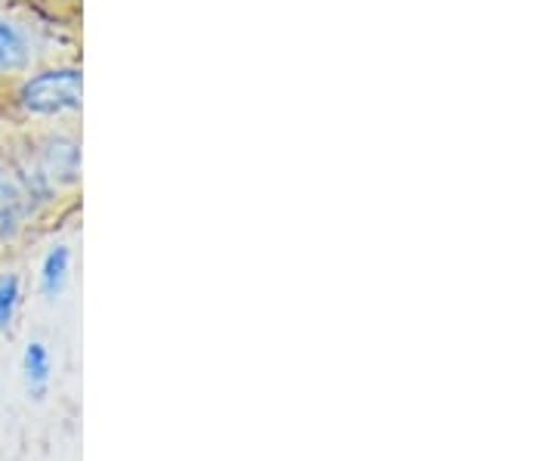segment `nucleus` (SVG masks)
Here are the masks:
<instances>
[{
	"instance_id": "obj_4",
	"label": "nucleus",
	"mask_w": 556,
	"mask_h": 461,
	"mask_svg": "<svg viewBox=\"0 0 556 461\" xmlns=\"http://www.w3.org/2000/svg\"><path fill=\"white\" fill-rule=\"evenodd\" d=\"M72 270H75V251H72V245H68V241H53V245L43 251V258H40V298H47V301L62 298L65 288L72 285Z\"/></svg>"
},
{
	"instance_id": "obj_8",
	"label": "nucleus",
	"mask_w": 556,
	"mask_h": 461,
	"mask_svg": "<svg viewBox=\"0 0 556 461\" xmlns=\"http://www.w3.org/2000/svg\"><path fill=\"white\" fill-rule=\"evenodd\" d=\"M53 3H65V7H75L78 0H53Z\"/></svg>"
},
{
	"instance_id": "obj_5",
	"label": "nucleus",
	"mask_w": 556,
	"mask_h": 461,
	"mask_svg": "<svg viewBox=\"0 0 556 461\" xmlns=\"http://www.w3.org/2000/svg\"><path fill=\"white\" fill-rule=\"evenodd\" d=\"M22 378H25L28 394L35 400H43V394L50 387V378H53V360H50L47 344L28 341L25 353H22Z\"/></svg>"
},
{
	"instance_id": "obj_2",
	"label": "nucleus",
	"mask_w": 556,
	"mask_h": 461,
	"mask_svg": "<svg viewBox=\"0 0 556 461\" xmlns=\"http://www.w3.org/2000/svg\"><path fill=\"white\" fill-rule=\"evenodd\" d=\"M28 155L62 196H75L84 180V140L75 124L28 127L20 134Z\"/></svg>"
},
{
	"instance_id": "obj_1",
	"label": "nucleus",
	"mask_w": 556,
	"mask_h": 461,
	"mask_svg": "<svg viewBox=\"0 0 556 461\" xmlns=\"http://www.w3.org/2000/svg\"><path fill=\"white\" fill-rule=\"evenodd\" d=\"M0 90L10 119L22 130L75 124L84 115V65L75 57L38 60L28 72L0 84Z\"/></svg>"
},
{
	"instance_id": "obj_3",
	"label": "nucleus",
	"mask_w": 556,
	"mask_h": 461,
	"mask_svg": "<svg viewBox=\"0 0 556 461\" xmlns=\"http://www.w3.org/2000/svg\"><path fill=\"white\" fill-rule=\"evenodd\" d=\"M38 60H47V53L35 25L0 10V84L28 72Z\"/></svg>"
},
{
	"instance_id": "obj_7",
	"label": "nucleus",
	"mask_w": 556,
	"mask_h": 461,
	"mask_svg": "<svg viewBox=\"0 0 556 461\" xmlns=\"http://www.w3.org/2000/svg\"><path fill=\"white\" fill-rule=\"evenodd\" d=\"M25 226H28V223L22 221L20 214H16L7 201H0V245H7V241L16 239Z\"/></svg>"
},
{
	"instance_id": "obj_6",
	"label": "nucleus",
	"mask_w": 556,
	"mask_h": 461,
	"mask_svg": "<svg viewBox=\"0 0 556 461\" xmlns=\"http://www.w3.org/2000/svg\"><path fill=\"white\" fill-rule=\"evenodd\" d=\"M22 307V276L13 270L0 273V332H10Z\"/></svg>"
}]
</instances>
